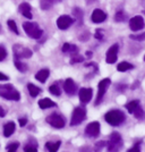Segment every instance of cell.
I'll use <instances>...</instances> for the list:
<instances>
[{"label": "cell", "instance_id": "cell-1", "mask_svg": "<svg viewBox=\"0 0 145 152\" xmlns=\"http://www.w3.org/2000/svg\"><path fill=\"white\" fill-rule=\"evenodd\" d=\"M125 118H126L125 114L121 110H118V109L110 110V111H108L107 114L104 115L106 121L108 124H110L111 126H119V125H121L125 121Z\"/></svg>", "mask_w": 145, "mask_h": 152}, {"label": "cell", "instance_id": "cell-2", "mask_svg": "<svg viewBox=\"0 0 145 152\" xmlns=\"http://www.w3.org/2000/svg\"><path fill=\"white\" fill-rule=\"evenodd\" d=\"M0 96L5 98L7 100H12V101H18L20 99L19 92L14 88L12 84L0 85Z\"/></svg>", "mask_w": 145, "mask_h": 152}, {"label": "cell", "instance_id": "cell-3", "mask_svg": "<svg viewBox=\"0 0 145 152\" xmlns=\"http://www.w3.org/2000/svg\"><path fill=\"white\" fill-rule=\"evenodd\" d=\"M23 28L25 33L32 39H40L43 34V31L39 27V25L36 23H32V22H26L23 24Z\"/></svg>", "mask_w": 145, "mask_h": 152}, {"label": "cell", "instance_id": "cell-4", "mask_svg": "<svg viewBox=\"0 0 145 152\" xmlns=\"http://www.w3.org/2000/svg\"><path fill=\"white\" fill-rule=\"evenodd\" d=\"M107 148H108V151H119L120 149L122 148L121 135L119 133H117V132L111 134L107 143Z\"/></svg>", "mask_w": 145, "mask_h": 152}, {"label": "cell", "instance_id": "cell-5", "mask_svg": "<svg viewBox=\"0 0 145 152\" xmlns=\"http://www.w3.org/2000/svg\"><path fill=\"white\" fill-rule=\"evenodd\" d=\"M110 84H111L110 78H103L102 81L99 82V84H98V95H96V99H95L94 103L95 106H99L101 103L102 99H103V96L106 94V92H107V90Z\"/></svg>", "mask_w": 145, "mask_h": 152}, {"label": "cell", "instance_id": "cell-6", "mask_svg": "<svg viewBox=\"0 0 145 152\" xmlns=\"http://www.w3.org/2000/svg\"><path fill=\"white\" fill-rule=\"evenodd\" d=\"M47 123L55 128H63L66 125V119L60 114L53 113L47 117Z\"/></svg>", "mask_w": 145, "mask_h": 152}, {"label": "cell", "instance_id": "cell-7", "mask_svg": "<svg viewBox=\"0 0 145 152\" xmlns=\"http://www.w3.org/2000/svg\"><path fill=\"white\" fill-rule=\"evenodd\" d=\"M86 118V110L83 107H77L74 109L73 115H71V121H70V125L71 126H77L82 123L84 119Z\"/></svg>", "mask_w": 145, "mask_h": 152}, {"label": "cell", "instance_id": "cell-8", "mask_svg": "<svg viewBox=\"0 0 145 152\" xmlns=\"http://www.w3.org/2000/svg\"><path fill=\"white\" fill-rule=\"evenodd\" d=\"M14 50V56L15 59H27V58H31L33 52L32 50H30L28 48H25L20 45H15L13 47Z\"/></svg>", "mask_w": 145, "mask_h": 152}, {"label": "cell", "instance_id": "cell-9", "mask_svg": "<svg viewBox=\"0 0 145 152\" xmlns=\"http://www.w3.org/2000/svg\"><path fill=\"white\" fill-rule=\"evenodd\" d=\"M85 134L88 137H98L100 134V123L99 121L90 123L85 128Z\"/></svg>", "mask_w": 145, "mask_h": 152}, {"label": "cell", "instance_id": "cell-10", "mask_svg": "<svg viewBox=\"0 0 145 152\" xmlns=\"http://www.w3.org/2000/svg\"><path fill=\"white\" fill-rule=\"evenodd\" d=\"M74 22H75V19L71 18L70 16H68V15H63V16H60L57 19V26L58 28H60V30H67L68 27H70V26L73 25Z\"/></svg>", "mask_w": 145, "mask_h": 152}, {"label": "cell", "instance_id": "cell-11", "mask_svg": "<svg viewBox=\"0 0 145 152\" xmlns=\"http://www.w3.org/2000/svg\"><path fill=\"white\" fill-rule=\"evenodd\" d=\"M144 19H143L142 16H134L129 20V27H130L132 31H139V30L144 28Z\"/></svg>", "mask_w": 145, "mask_h": 152}, {"label": "cell", "instance_id": "cell-12", "mask_svg": "<svg viewBox=\"0 0 145 152\" xmlns=\"http://www.w3.org/2000/svg\"><path fill=\"white\" fill-rule=\"evenodd\" d=\"M118 49H119V45L117 43L112 45L109 50L107 51V56H106V61L108 64H114L117 61V55H118Z\"/></svg>", "mask_w": 145, "mask_h": 152}, {"label": "cell", "instance_id": "cell-13", "mask_svg": "<svg viewBox=\"0 0 145 152\" xmlns=\"http://www.w3.org/2000/svg\"><path fill=\"white\" fill-rule=\"evenodd\" d=\"M93 95V90L91 88H82L79 90V101L83 104H86L87 102L91 101Z\"/></svg>", "mask_w": 145, "mask_h": 152}, {"label": "cell", "instance_id": "cell-14", "mask_svg": "<svg viewBox=\"0 0 145 152\" xmlns=\"http://www.w3.org/2000/svg\"><path fill=\"white\" fill-rule=\"evenodd\" d=\"M92 22L95 24H99V23H103L106 19H107V14L104 13L101 9H94L93 13H92Z\"/></svg>", "mask_w": 145, "mask_h": 152}, {"label": "cell", "instance_id": "cell-15", "mask_svg": "<svg viewBox=\"0 0 145 152\" xmlns=\"http://www.w3.org/2000/svg\"><path fill=\"white\" fill-rule=\"evenodd\" d=\"M63 90L68 95H74L77 90V85L71 78H67L63 83Z\"/></svg>", "mask_w": 145, "mask_h": 152}, {"label": "cell", "instance_id": "cell-16", "mask_svg": "<svg viewBox=\"0 0 145 152\" xmlns=\"http://www.w3.org/2000/svg\"><path fill=\"white\" fill-rule=\"evenodd\" d=\"M19 12L20 14L26 17V18L31 19L33 16H32V8H31V5L30 4H27V2H22L20 5H19Z\"/></svg>", "mask_w": 145, "mask_h": 152}, {"label": "cell", "instance_id": "cell-17", "mask_svg": "<svg viewBox=\"0 0 145 152\" xmlns=\"http://www.w3.org/2000/svg\"><path fill=\"white\" fill-rule=\"evenodd\" d=\"M49 75H50V70L47 69V68H43V69L39 70L38 73L35 74V78L38 80L39 82L45 83V81L48 80Z\"/></svg>", "mask_w": 145, "mask_h": 152}, {"label": "cell", "instance_id": "cell-18", "mask_svg": "<svg viewBox=\"0 0 145 152\" xmlns=\"http://www.w3.org/2000/svg\"><path fill=\"white\" fill-rule=\"evenodd\" d=\"M15 129H16L15 123L14 121H8L7 124H5V126H4V135L6 137H9V136H12L14 134Z\"/></svg>", "mask_w": 145, "mask_h": 152}, {"label": "cell", "instance_id": "cell-19", "mask_svg": "<svg viewBox=\"0 0 145 152\" xmlns=\"http://www.w3.org/2000/svg\"><path fill=\"white\" fill-rule=\"evenodd\" d=\"M39 107L41 108V109H48V108L57 107V103L53 102L52 100H50L49 98H44V99H41L39 101Z\"/></svg>", "mask_w": 145, "mask_h": 152}, {"label": "cell", "instance_id": "cell-20", "mask_svg": "<svg viewBox=\"0 0 145 152\" xmlns=\"http://www.w3.org/2000/svg\"><path fill=\"white\" fill-rule=\"evenodd\" d=\"M60 1H63V0H41V1H40V6H41V9L48 10V9H50L55 4L60 2Z\"/></svg>", "mask_w": 145, "mask_h": 152}, {"label": "cell", "instance_id": "cell-21", "mask_svg": "<svg viewBox=\"0 0 145 152\" xmlns=\"http://www.w3.org/2000/svg\"><path fill=\"white\" fill-rule=\"evenodd\" d=\"M24 151L25 152H36L38 151V142L34 139H31L28 141V143L24 146Z\"/></svg>", "mask_w": 145, "mask_h": 152}, {"label": "cell", "instance_id": "cell-22", "mask_svg": "<svg viewBox=\"0 0 145 152\" xmlns=\"http://www.w3.org/2000/svg\"><path fill=\"white\" fill-rule=\"evenodd\" d=\"M61 145V141H57V142H47L45 143V148L47 150L50 152H56Z\"/></svg>", "mask_w": 145, "mask_h": 152}, {"label": "cell", "instance_id": "cell-23", "mask_svg": "<svg viewBox=\"0 0 145 152\" xmlns=\"http://www.w3.org/2000/svg\"><path fill=\"white\" fill-rule=\"evenodd\" d=\"M27 89H28V92H30L32 98H35V96H38L41 93V89L38 88L36 85H34L33 83H28L27 84Z\"/></svg>", "mask_w": 145, "mask_h": 152}, {"label": "cell", "instance_id": "cell-24", "mask_svg": "<svg viewBox=\"0 0 145 152\" xmlns=\"http://www.w3.org/2000/svg\"><path fill=\"white\" fill-rule=\"evenodd\" d=\"M73 15L75 16L76 20H77V24L78 25H82L83 24V10L81 8H74L73 9Z\"/></svg>", "mask_w": 145, "mask_h": 152}, {"label": "cell", "instance_id": "cell-25", "mask_svg": "<svg viewBox=\"0 0 145 152\" xmlns=\"http://www.w3.org/2000/svg\"><path fill=\"white\" fill-rule=\"evenodd\" d=\"M133 68H134V65H132L130 63H127V61H122V63L118 64V66H117L118 72H127V70H130Z\"/></svg>", "mask_w": 145, "mask_h": 152}, {"label": "cell", "instance_id": "cell-26", "mask_svg": "<svg viewBox=\"0 0 145 152\" xmlns=\"http://www.w3.org/2000/svg\"><path fill=\"white\" fill-rule=\"evenodd\" d=\"M49 91H50L51 94L56 95V96H59V95L61 94V89H60V85H59L57 82L53 83L52 85H50V88H49Z\"/></svg>", "mask_w": 145, "mask_h": 152}, {"label": "cell", "instance_id": "cell-27", "mask_svg": "<svg viewBox=\"0 0 145 152\" xmlns=\"http://www.w3.org/2000/svg\"><path fill=\"white\" fill-rule=\"evenodd\" d=\"M138 106H139V100H133V101L127 103L126 108H127V110H128L129 114H134L135 109L138 107Z\"/></svg>", "mask_w": 145, "mask_h": 152}, {"label": "cell", "instance_id": "cell-28", "mask_svg": "<svg viewBox=\"0 0 145 152\" xmlns=\"http://www.w3.org/2000/svg\"><path fill=\"white\" fill-rule=\"evenodd\" d=\"M127 19V15L122 10H119V12H117L116 15H114V20L116 22H125Z\"/></svg>", "mask_w": 145, "mask_h": 152}, {"label": "cell", "instance_id": "cell-29", "mask_svg": "<svg viewBox=\"0 0 145 152\" xmlns=\"http://www.w3.org/2000/svg\"><path fill=\"white\" fill-rule=\"evenodd\" d=\"M15 66H16V68H17L19 72H22V73H25L26 70H27V65L24 63H22V61H19L18 59L15 60Z\"/></svg>", "mask_w": 145, "mask_h": 152}, {"label": "cell", "instance_id": "cell-30", "mask_svg": "<svg viewBox=\"0 0 145 152\" xmlns=\"http://www.w3.org/2000/svg\"><path fill=\"white\" fill-rule=\"evenodd\" d=\"M7 24H8V27L12 30V31L15 33V34H17L18 35L19 32H18V27H17V25H16V23L14 22L13 19H8V22H7Z\"/></svg>", "mask_w": 145, "mask_h": 152}, {"label": "cell", "instance_id": "cell-31", "mask_svg": "<svg viewBox=\"0 0 145 152\" xmlns=\"http://www.w3.org/2000/svg\"><path fill=\"white\" fill-rule=\"evenodd\" d=\"M134 115H135V117L137 118V119H143L145 117V113L143 111V109L139 107H137L135 109V111H134Z\"/></svg>", "mask_w": 145, "mask_h": 152}, {"label": "cell", "instance_id": "cell-32", "mask_svg": "<svg viewBox=\"0 0 145 152\" xmlns=\"http://www.w3.org/2000/svg\"><path fill=\"white\" fill-rule=\"evenodd\" d=\"M83 60H84V58H83L82 56H78V55L76 53V55H73V56H71L70 64L74 65V64H77V63H82Z\"/></svg>", "mask_w": 145, "mask_h": 152}, {"label": "cell", "instance_id": "cell-33", "mask_svg": "<svg viewBox=\"0 0 145 152\" xmlns=\"http://www.w3.org/2000/svg\"><path fill=\"white\" fill-rule=\"evenodd\" d=\"M18 146H19L18 142H13V143L8 144L6 149H7V151H8V152H14V151H16V150L18 149Z\"/></svg>", "mask_w": 145, "mask_h": 152}, {"label": "cell", "instance_id": "cell-34", "mask_svg": "<svg viewBox=\"0 0 145 152\" xmlns=\"http://www.w3.org/2000/svg\"><path fill=\"white\" fill-rule=\"evenodd\" d=\"M129 38L133 39V40H136V41H144L145 40V32L141 33V34H132Z\"/></svg>", "mask_w": 145, "mask_h": 152}, {"label": "cell", "instance_id": "cell-35", "mask_svg": "<svg viewBox=\"0 0 145 152\" xmlns=\"http://www.w3.org/2000/svg\"><path fill=\"white\" fill-rule=\"evenodd\" d=\"M7 57V50L5 47H2V45H0V61H2V60H5Z\"/></svg>", "mask_w": 145, "mask_h": 152}, {"label": "cell", "instance_id": "cell-36", "mask_svg": "<svg viewBox=\"0 0 145 152\" xmlns=\"http://www.w3.org/2000/svg\"><path fill=\"white\" fill-rule=\"evenodd\" d=\"M95 39H98V40H102L103 39V31L100 30V28H98V30H95Z\"/></svg>", "mask_w": 145, "mask_h": 152}, {"label": "cell", "instance_id": "cell-37", "mask_svg": "<svg viewBox=\"0 0 145 152\" xmlns=\"http://www.w3.org/2000/svg\"><path fill=\"white\" fill-rule=\"evenodd\" d=\"M141 151V142H138L137 144H135V145L133 146L132 149H129L128 152H139Z\"/></svg>", "mask_w": 145, "mask_h": 152}, {"label": "cell", "instance_id": "cell-38", "mask_svg": "<svg viewBox=\"0 0 145 152\" xmlns=\"http://www.w3.org/2000/svg\"><path fill=\"white\" fill-rule=\"evenodd\" d=\"M68 52H70L71 55H76V53L78 52V48H77L76 45H70V48H69V51H68Z\"/></svg>", "mask_w": 145, "mask_h": 152}, {"label": "cell", "instance_id": "cell-39", "mask_svg": "<svg viewBox=\"0 0 145 152\" xmlns=\"http://www.w3.org/2000/svg\"><path fill=\"white\" fill-rule=\"evenodd\" d=\"M69 48H70L69 43H63L61 50H63V52H68V51H69Z\"/></svg>", "mask_w": 145, "mask_h": 152}, {"label": "cell", "instance_id": "cell-40", "mask_svg": "<svg viewBox=\"0 0 145 152\" xmlns=\"http://www.w3.org/2000/svg\"><path fill=\"white\" fill-rule=\"evenodd\" d=\"M18 121H19V125H20L22 127L25 126L26 124H27V119H26V118H20Z\"/></svg>", "mask_w": 145, "mask_h": 152}, {"label": "cell", "instance_id": "cell-41", "mask_svg": "<svg viewBox=\"0 0 145 152\" xmlns=\"http://www.w3.org/2000/svg\"><path fill=\"white\" fill-rule=\"evenodd\" d=\"M9 80V77L5 74H2V73H0V81H8Z\"/></svg>", "mask_w": 145, "mask_h": 152}, {"label": "cell", "instance_id": "cell-42", "mask_svg": "<svg viewBox=\"0 0 145 152\" xmlns=\"http://www.w3.org/2000/svg\"><path fill=\"white\" fill-rule=\"evenodd\" d=\"M104 144H106V142H98V143L95 144V148H96V150H98V148H100V149H101V148L104 145Z\"/></svg>", "mask_w": 145, "mask_h": 152}, {"label": "cell", "instance_id": "cell-43", "mask_svg": "<svg viewBox=\"0 0 145 152\" xmlns=\"http://www.w3.org/2000/svg\"><path fill=\"white\" fill-rule=\"evenodd\" d=\"M5 116H6V111L0 107V117H5Z\"/></svg>", "mask_w": 145, "mask_h": 152}, {"label": "cell", "instance_id": "cell-44", "mask_svg": "<svg viewBox=\"0 0 145 152\" xmlns=\"http://www.w3.org/2000/svg\"><path fill=\"white\" fill-rule=\"evenodd\" d=\"M138 82H136V83H134V85L132 86V89H135V88H138Z\"/></svg>", "mask_w": 145, "mask_h": 152}, {"label": "cell", "instance_id": "cell-45", "mask_svg": "<svg viewBox=\"0 0 145 152\" xmlns=\"http://www.w3.org/2000/svg\"><path fill=\"white\" fill-rule=\"evenodd\" d=\"M86 55H87V56H92V52H90V51H87V52H86Z\"/></svg>", "mask_w": 145, "mask_h": 152}, {"label": "cell", "instance_id": "cell-46", "mask_svg": "<svg viewBox=\"0 0 145 152\" xmlns=\"http://www.w3.org/2000/svg\"><path fill=\"white\" fill-rule=\"evenodd\" d=\"M0 31H1V26H0Z\"/></svg>", "mask_w": 145, "mask_h": 152}, {"label": "cell", "instance_id": "cell-47", "mask_svg": "<svg viewBox=\"0 0 145 152\" xmlns=\"http://www.w3.org/2000/svg\"><path fill=\"white\" fill-rule=\"evenodd\" d=\"M144 61H145V56H144Z\"/></svg>", "mask_w": 145, "mask_h": 152}, {"label": "cell", "instance_id": "cell-48", "mask_svg": "<svg viewBox=\"0 0 145 152\" xmlns=\"http://www.w3.org/2000/svg\"><path fill=\"white\" fill-rule=\"evenodd\" d=\"M143 13H144V14H145V10H144V12H143Z\"/></svg>", "mask_w": 145, "mask_h": 152}]
</instances>
